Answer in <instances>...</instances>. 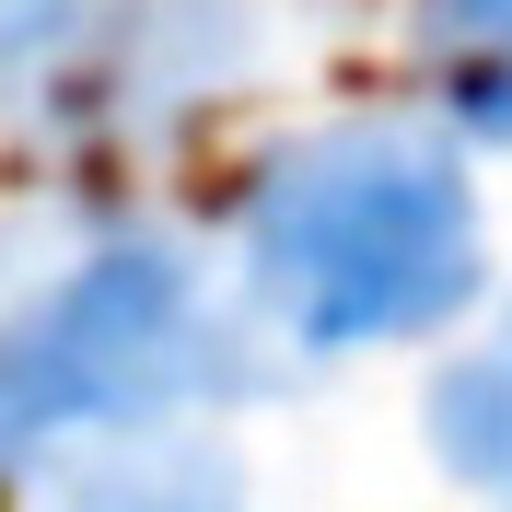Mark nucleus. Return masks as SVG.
Masks as SVG:
<instances>
[{
	"instance_id": "f257e3e1",
	"label": "nucleus",
	"mask_w": 512,
	"mask_h": 512,
	"mask_svg": "<svg viewBox=\"0 0 512 512\" xmlns=\"http://www.w3.org/2000/svg\"><path fill=\"white\" fill-rule=\"evenodd\" d=\"M489 303V198L443 117H315L245 163L233 315L268 361L443 350Z\"/></svg>"
},
{
	"instance_id": "f03ea898",
	"label": "nucleus",
	"mask_w": 512,
	"mask_h": 512,
	"mask_svg": "<svg viewBox=\"0 0 512 512\" xmlns=\"http://www.w3.org/2000/svg\"><path fill=\"white\" fill-rule=\"evenodd\" d=\"M245 350V315L175 233H82L59 268H35L0 303V478H35L47 454L128 443V431H187Z\"/></svg>"
},
{
	"instance_id": "7ed1b4c3",
	"label": "nucleus",
	"mask_w": 512,
	"mask_h": 512,
	"mask_svg": "<svg viewBox=\"0 0 512 512\" xmlns=\"http://www.w3.org/2000/svg\"><path fill=\"white\" fill-rule=\"evenodd\" d=\"M268 47V0H82V24L35 59V94L59 128L163 140L175 117L222 105Z\"/></svg>"
},
{
	"instance_id": "20e7f679",
	"label": "nucleus",
	"mask_w": 512,
	"mask_h": 512,
	"mask_svg": "<svg viewBox=\"0 0 512 512\" xmlns=\"http://www.w3.org/2000/svg\"><path fill=\"white\" fill-rule=\"evenodd\" d=\"M24 512H256L245 466L198 431H128V443L47 454Z\"/></svg>"
},
{
	"instance_id": "39448f33",
	"label": "nucleus",
	"mask_w": 512,
	"mask_h": 512,
	"mask_svg": "<svg viewBox=\"0 0 512 512\" xmlns=\"http://www.w3.org/2000/svg\"><path fill=\"white\" fill-rule=\"evenodd\" d=\"M419 443L478 512H512V303L443 338V361L419 384Z\"/></svg>"
},
{
	"instance_id": "423d86ee",
	"label": "nucleus",
	"mask_w": 512,
	"mask_h": 512,
	"mask_svg": "<svg viewBox=\"0 0 512 512\" xmlns=\"http://www.w3.org/2000/svg\"><path fill=\"white\" fill-rule=\"evenodd\" d=\"M408 70L466 152H512V0H408Z\"/></svg>"
},
{
	"instance_id": "0eeeda50",
	"label": "nucleus",
	"mask_w": 512,
	"mask_h": 512,
	"mask_svg": "<svg viewBox=\"0 0 512 512\" xmlns=\"http://www.w3.org/2000/svg\"><path fill=\"white\" fill-rule=\"evenodd\" d=\"M70 24H82V0H0V70H35Z\"/></svg>"
}]
</instances>
